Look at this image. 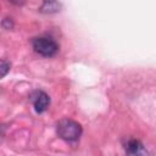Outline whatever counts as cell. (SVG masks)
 Returning <instances> with one entry per match:
<instances>
[{"instance_id": "obj_1", "label": "cell", "mask_w": 156, "mask_h": 156, "mask_svg": "<svg viewBox=\"0 0 156 156\" xmlns=\"http://www.w3.org/2000/svg\"><path fill=\"white\" fill-rule=\"evenodd\" d=\"M56 132H57V135L62 140L67 143H74L80 138L83 129H82V126L77 121L63 118L57 123Z\"/></svg>"}, {"instance_id": "obj_2", "label": "cell", "mask_w": 156, "mask_h": 156, "mask_svg": "<svg viewBox=\"0 0 156 156\" xmlns=\"http://www.w3.org/2000/svg\"><path fill=\"white\" fill-rule=\"evenodd\" d=\"M33 49L37 54L44 57L55 56L58 51V44L50 37H37L32 40Z\"/></svg>"}, {"instance_id": "obj_3", "label": "cell", "mask_w": 156, "mask_h": 156, "mask_svg": "<svg viewBox=\"0 0 156 156\" xmlns=\"http://www.w3.org/2000/svg\"><path fill=\"white\" fill-rule=\"evenodd\" d=\"M30 101L34 106V110L38 113H43L50 105V96L43 90H34L30 94Z\"/></svg>"}, {"instance_id": "obj_4", "label": "cell", "mask_w": 156, "mask_h": 156, "mask_svg": "<svg viewBox=\"0 0 156 156\" xmlns=\"http://www.w3.org/2000/svg\"><path fill=\"white\" fill-rule=\"evenodd\" d=\"M126 152L129 155H144L146 154V149L138 139H129L126 144Z\"/></svg>"}, {"instance_id": "obj_5", "label": "cell", "mask_w": 156, "mask_h": 156, "mask_svg": "<svg viewBox=\"0 0 156 156\" xmlns=\"http://www.w3.org/2000/svg\"><path fill=\"white\" fill-rule=\"evenodd\" d=\"M61 10V4L57 0H44L39 7L43 13H56Z\"/></svg>"}, {"instance_id": "obj_6", "label": "cell", "mask_w": 156, "mask_h": 156, "mask_svg": "<svg viewBox=\"0 0 156 156\" xmlns=\"http://www.w3.org/2000/svg\"><path fill=\"white\" fill-rule=\"evenodd\" d=\"M10 71V63L6 60L0 58V79L4 78Z\"/></svg>"}]
</instances>
